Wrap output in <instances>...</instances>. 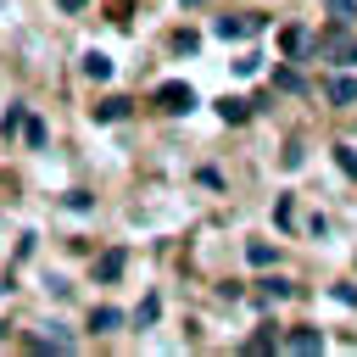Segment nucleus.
<instances>
[{"instance_id":"7ed1b4c3","label":"nucleus","mask_w":357,"mask_h":357,"mask_svg":"<svg viewBox=\"0 0 357 357\" xmlns=\"http://www.w3.org/2000/svg\"><path fill=\"white\" fill-rule=\"evenodd\" d=\"M279 45H284V56H296V61H301V56H307V50H312V33H307V28H301V22H290V28H284V33H279Z\"/></svg>"},{"instance_id":"9d476101","label":"nucleus","mask_w":357,"mask_h":357,"mask_svg":"<svg viewBox=\"0 0 357 357\" xmlns=\"http://www.w3.org/2000/svg\"><path fill=\"white\" fill-rule=\"evenodd\" d=\"M89 329H95V335H112V329H123V312H117V307H95V312H89Z\"/></svg>"},{"instance_id":"2eb2a0df","label":"nucleus","mask_w":357,"mask_h":357,"mask_svg":"<svg viewBox=\"0 0 357 357\" xmlns=\"http://www.w3.org/2000/svg\"><path fill=\"white\" fill-rule=\"evenodd\" d=\"M329 17H335V22H340V28H346V22H351V17H357V0H329Z\"/></svg>"},{"instance_id":"9b49d317","label":"nucleus","mask_w":357,"mask_h":357,"mask_svg":"<svg viewBox=\"0 0 357 357\" xmlns=\"http://www.w3.org/2000/svg\"><path fill=\"white\" fill-rule=\"evenodd\" d=\"M245 257H251V268H273V257H279V251H273V245H262V240H251V245H245Z\"/></svg>"},{"instance_id":"1a4fd4ad","label":"nucleus","mask_w":357,"mask_h":357,"mask_svg":"<svg viewBox=\"0 0 357 357\" xmlns=\"http://www.w3.org/2000/svg\"><path fill=\"white\" fill-rule=\"evenodd\" d=\"M251 112H257L251 100H234V95H223V100H218V117H223V123H245Z\"/></svg>"},{"instance_id":"a211bd4d","label":"nucleus","mask_w":357,"mask_h":357,"mask_svg":"<svg viewBox=\"0 0 357 357\" xmlns=\"http://www.w3.org/2000/svg\"><path fill=\"white\" fill-rule=\"evenodd\" d=\"M329 296H335L340 307H357V284H329Z\"/></svg>"},{"instance_id":"412c9836","label":"nucleus","mask_w":357,"mask_h":357,"mask_svg":"<svg viewBox=\"0 0 357 357\" xmlns=\"http://www.w3.org/2000/svg\"><path fill=\"white\" fill-rule=\"evenodd\" d=\"M273 346H279L273 335H251V340H245V351H273Z\"/></svg>"},{"instance_id":"20e7f679","label":"nucleus","mask_w":357,"mask_h":357,"mask_svg":"<svg viewBox=\"0 0 357 357\" xmlns=\"http://www.w3.org/2000/svg\"><path fill=\"white\" fill-rule=\"evenodd\" d=\"M324 95H329L335 106H351V100H357V78H351V73H335V78L324 84Z\"/></svg>"},{"instance_id":"f03ea898","label":"nucleus","mask_w":357,"mask_h":357,"mask_svg":"<svg viewBox=\"0 0 357 357\" xmlns=\"http://www.w3.org/2000/svg\"><path fill=\"white\" fill-rule=\"evenodd\" d=\"M257 28H262V17H218V22H212L218 39H245V33H257Z\"/></svg>"},{"instance_id":"ddd939ff","label":"nucleus","mask_w":357,"mask_h":357,"mask_svg":"<svg viewBox=\"0 0 357 357\" xmlns=\"http://www.w3.org/2000/svg\"><path fill=\"white\" fill-rule=\"evenodd\" d=\"M22 117H28V112H22V106H6V117H0V134H6V139H11V134H17V128H22Z\"/></svg>"},{"instance_id":"6ab92c4d","label":"nucleus","mask_w":357,"mask_h":357,"mask_svg":"<svg viewBox=\"0 0 357 357\" xmlns=\"http://www.w3.org/2000/svg\"><path fill=\"white\" fill-rule=\"evenodd\" d=\"M234 73H240V78H251V73H262V56H240V61H234Z\"/></svg>"},{"instance_id":"f3484780","label":"nucleus","mask_w":357,"mask_h":357,"mask_svg":"<svg viewBox=\"0 0 357 357\" xmlns=\"http://www.w3.org/2000/svg\"><path fill=\"white\" fill-rule=\"evenodd\" d=\"M156 312H162V301H156V296H145V301H139V312H134V324H156Z\"/></svg>"},{"instance_id":"dca6fc26","label":"nucleus","mask_w":357,"mask_h":357,"mask_svg":"<svg viewBox=\"0 0 357 357\" xmlns=\"http://www.w3.org/2000/svg\"><path fill=\"white\" fill-rule=\"evenodd\" d=\"M262 290H268L273 301H284V296H296V284H290V279H262Z\"/></svg>"},{"instance_id":"4be33fe9","label":"nucleus","mask_w":357,"mask_h":357,"mask_svg":"<svg viewBox=\"0 0 357 357\" xmlns=\"http://www.w3.org/2000/svg\"><path fill=\"white\" fill-rule=\"evenodd\" d=\"M56 6H61V11H84V0H56Z\"/></svg>"},{"instance_id":"b1692460","label":"nucleus","mask_w":357,"mask_h":357,"mask_svg":"<svg viewBox=\"0 0 357 357\" xmlns=\"http://www.w3.org/2000/svg\"><path fill=\"white\" fill-rule=\"evenodd\" d=\"M0 335H6V329H0Z\"/></svg>"},{"instance_id":"aec40b11","label":"nucleus","mask_w":357,"mask_h":357,"mask_svg":"<svg viewBox=\"0 0 357 357\" xmlns=\"http://www.w3.org/2000/svg\"><path fill=\"white\" fill-rule=\"evenodd\" d=\"M273 84H279V89H301V73H290V67H279V73H273Z\"/></svg>"},{"instance_id":"4468645a","label":"nucleus","mask_w":357,"mask_h":357,"mask_svg":"<svg viewBox=\"0 0 357 357\" xmlns=\"http://www.w3.org/2000/svg\"><path fill=\"white\" fill-rule=\"evenodd\" d=\"M22 139L39 151V145H45V123H39V117H22Z\"/></svg>"},{"instance_id":"6e6552de","label":"nucleus","mask_w":357,"mask_h":357,"mask_svg":"<svg viewBox=\"0 0 357 357\" xmlns=\"http://www.w3.org/2000/svg\"><path fill=\"white\" fill-rule=\"evenodd\" d=\"M128 112H134V100H123V95H112V100H100V106H95V123H123Z\"/></svg>"},{"instance_id":"0eeeda50","label":"nucleus","mask_w":357,"mask_h":357,"mask_svg":"<svg viewBox=\"0 0 357 357\" xmlns=\"http://www.w3.org/2000/svg\"><path fill=\"white\" fill-rule=\"evenodd\" d=\"M78 73H84V78H95V84H106V78H112V56H100V50H84Z\"/></svg>"},{"instance_id":"39448f33","label":"nucleus","mask_w":357,"mask_h":357,"mask_svg":"<svg viewBox=\"0 0 357 357\" xmlns=\"http://www.w3.org/2000/svg\"><path fill=\"white\" fill-rule=\"evenodd\" d=\"M123 262H128V251H123V245H112V251H100V262H95V279H100V284H112V279L123 273Z\"/></svg>"},{"instance_id":"423d86ee","label":"nucleus","mask_w":357,"mask_h":357,"mask_svg":"<svg viewBox=\"0 0 357 357\" xmlns=\"http://www.w3.org/2000/svg\"><path fill=\"white\" fill-rule=\"evenodd\" d=\"M284 351L312 357V351H324V335H318V329H290V335H284Z\"/></svg>"},{"instance_id":"f8f14e48","label":"nucleus","mask_w":357,"mask_h":357,"mask_svg":"<svg viewBox=\"0 0 357 357\" xmlns=\"http://www.w3.org/2000/svg\"><path fill=\"white\" fill-rule=\"evenodd\" d=\"M335 167H340L346 178H357V151H351V145H335Z\"/></svg>"},{"instance_id":"f257e3e1","label":"nucleus","mask_w":357,"mask_h":357,"mask_svg":"<svg viewBox=\"0 0 357 357\" xmlns=\"http://www.w3.org/2000/svg\"><path fill=\"white\" fill-rule=\"evenodd\" d=\"M156 106H162L167 117H184V112L195 106V89L178 84V78H167V84H156Z\"/></svg>"},{"instance_id":"5701e85b","label":"nucleus","mask_w":357,"mask_h":357,"mask_svg":"<svg viewBox=\"0 0 357 357\" xmlns=\"http://www.w3.org/2000/svg\"><path fill=\"white\" fill-rule=\"evenodd\" d=\"M184 6H190V0H184Z\"/></svg>"}]
</instances>
